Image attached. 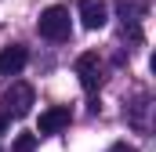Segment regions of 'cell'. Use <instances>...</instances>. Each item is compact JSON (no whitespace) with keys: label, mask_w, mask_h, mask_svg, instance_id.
Returning <instances> with one entry per match:
<instances>
[{"label":"cell","mask_w":156,"mask_h":152,"mask_svg":"<svg viewBox=\"0 0 156 152\" xmlns=\"http://www.w3.org/2000/svg\"><path fill=\"white\" fill-rule=\"evenodd\" d=\"M105 18H109L105 0H80V22H83L87 29H102Z\"/></svg>","instance_id":"obj_6"},{"label":"cell","mask_w":156,"mask_h":152,"mask_svg":"<svg viewBox=\"0 0 156 152\" xmlns=\"http://www.w3.org/2000/svg\"><path fill=\"white\" fill-rule=\"evenodd\" d=\"M109 152H138V149H134V145H123V141H120V145H113Z\"/></svg>","instance_id":"obj_9"},{"label":"cell","mask_w":156,"mask_h":152,"mask_svg":"<svg viewBox=\"0 0 156 152\" xmlns=\"http://www.w3.org/2000/svg\"><path fill=\"white\" fill-rule=\"evenodd\" d=\"M69 109L66 105H55V109H44L40 112V123H37V134H58V130H66L69 127Z\"/></svg>","instance_id":"obj_5"},{"label":"cell","mask_w":156,"mask_h":152,"mask_svg":"<svg viewBox=\"0 0 156 152\" xmlns=\"http://www.w3.org/2000/svg\"><path fill=\"white\" fill-rule=\"evenodd\" d=\"M145 11H149V0H120V18H123V26H127V22L138 26V22L145 18Z\"/></svg>","instance_id":"obj_7"},{"label":"cell","mask_w":156,"mask_h":152,"mask_svg":"<svg viewBox=\"0 0 156 152\" xmlns=\"http://www.w3.org/2000/svg\"><path fill=\"white\" fill-rule=\"evenodd\" d=\"M4 109H7V116H15V119L29 116V109H33V87L29 83H11L4 91Z\"/></svg>","instance_id":"obj_2"},{"label":"cell","mask_w":156,"mask_h":152,"mask_svg":"<svg viewBox=\"0 0 156 152\" xmlns=\"http://www.w3.org/2000/svg\"><path fill=\"white\" fill-rule=\"evenodd\" d=\"M37 29H40V36H47V40H66L69 36V7L51 4V7L40 15Z\"/></svg>","instance_id":"obj_1"},{"label":"cell","mask_w":156,"mask_h":152,"mask_svg":"<svg viewBox=\"0 0 156 152\" xmlns=\"http://www.w3.org/2000/svg\"><path fill=\"white\" fill-rule=\"evenodd\" d=\"M76 76H80V87H83L87 94L98 91V83H102V62H98L94 51H83L76 58Z\"/></svg>","instance_id":"obj_3"},{"label":"cell","mask_w":156,"mask_h":152,"mask_svg":"<svg viewBox=\"0 0 156 152\" xmlns=\"http://www.w3.org/2000/svg\"><path fill=\"white\" fill-rule=\"evenodd\" d=\"M26 62H29V51L22 47V43H7L4 51H0V76H15L26 69Z\"/></svg>","instance_id":"obj_4"},{"label":"cell","mask_w":156,"mask_h":152,"mask_svg":"<svg viewBox=\"0 0 156 152\" xmlns=\"http://www.w3.org/2000/svg\"><path fill=\"white\" fill-rule=\"evenodd\" d=\"M4 127H7V119H4V116H0V134H4Z\"/></svg>","instance_id":"obj_10"},{"label":"cell","mask_w":156,"mask_h":152,"mask_svg":"<svg viewBox=\"0 0 156 152\" xmlns=\"http://www.w3.org/2000/svg\"><path fill=\"white\" fill-rule=\"evenodd\" d=\"M37 134H18V138H15V152H33L37 149Z\"/></svg>","instance_id":"obj_8"}]
</instances>
